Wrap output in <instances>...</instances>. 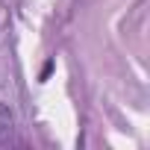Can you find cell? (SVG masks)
<instances>
[{"instance_id":"1","label":"cell","mask_w":150,"mask_h":150,"mask_svg":"<svg viewBox=\"0 0 150 150\" xmlns=\"http://www.w3.org/2000/svg\"><path fill=\"white\" fill-rule=\"evenodd\" d=\"M12 132H15V118H12L9 106L0 103V144H6L12 138Z\"/></svg>"}]
</instances>
